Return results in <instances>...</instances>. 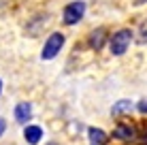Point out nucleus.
<instances>
[{"label": "nucleus", "mask_w": 147, "mask_h": 145, "mask_svg": "<svg viewBox=\"0 0 147 145\" xmlns=\"http://www.w3.org/2000/svg\"><path fill=\"white\" fill-rule=\"evenodd\" d=\"M134 38V32L130 28H119L117 32H113L109 36V51L113 53V56H124L126 51H128L130 43H132Z\"/></svg>", "instance_id": "obj_1"}, {"label": "nucleus", "mask_w": 147, "mask_h": 145, "mask_svg": "<svg viewBox=\"0 0 147 145\" xmlns=\"http://www.w3.org/2000/svg\"><path fill=\"white\" fill-rule=\"evenodd\" d=\"M64 43H66V38H64L62 32H51V34L47 36V41H45L43 49H40V60H45V62L53 60L60 51H62Z\"/></svg>", "instance_id": "obj_2"}, {"label": "nucleus", "mask_w": 147, "mask_h": 145, "mask_svg": "<svg viewBox=\"0 0 147 145\" xmlns=\"http://www.w3.org/2000/svg\"><path fill=\"white\" fill-rule=\"evenodd\" d=\"M83 15H85V2L83 0H73L62 11V24L64 26H75L83 19Z\"/></svg>", "instance_id": "obj_3"}, {"label": "nucleus", "mask_w": 147, "mask_h": 145, "mask_svg": "<svg viewBox=\"0 0 147 145\" xmlns=\"http://www.w3.org/2000/svg\"><path fill=\"white\" fill-rule=\"evenodd\" d=\"M139 137V130L132 122H119L117 126L113 128V139H117L121 143H130Z\"/></svg>", "instance_id": "obj_4"}, {"label": "nucleus", "mask_w": 147, "mask_h": 145, "mask_svg": "<svg viewBox=\"0 0 147 145\" xmlns=\"http://www.w3.org/2000/svg\"><path fill=\"white\" fill-rule=\"evenodd\" d=\"M107 43H109L107 28H96V30H92V32H90V36H88V45L94 49V51H100V49H102Z\"/></svg>", "instance_id": "obj_5"}, {"label": "nucleus", "mask_w": 147, "mask_h": 145, "mask_svg": "<svg viewBox=\"0 0 147 145\" xmlns=\"http://www.w3.org/2000/svg\"><path fill=\"white\" fill-rule=\"evenodd\" d=\"M13 117H15L17 124H24V126H26V124L30 122V117H32V105H30L28 100L17 103L15 109H13Z\"/></svg>", "instance_id": "obj_6"}, {"label": "nucleus", "mask_w": 147, "mask_h": 145, "mask_svg": "<svg viewBox=\"0 0 147 145\" xmlns=\"http://www.w3.org/2000/svg\"><path fill=\"white\" fill-rule=\"evenodd\" d=\"M24 139H26L28 145H38L40 139H43V128L36 126V124H26L24 126Z\"/></svg>", "instance_id": "obj_7"}, {"label": "nucleus", "mask_w": 147, "mask_h": 145, "mask_svg": "<svg viewBox=\"0 0 147 145\" xmlns=\"http://www.w3.org/2000/svg\"><path fill=\"white\" fill-rule=\"evenodd\" d=\"M132 100H130V98H121V100H117L113 105V107H111V115L113 117H121V115H128L130 111H132Z\"/></svg>", "instance_id": "obj_8"}, {"label": "nucleus", "mask_w": 147, "mask_h": 145, "mask_svg": "<svg viewBox=\"0 0 147 145\" xmlns=\"http://www.w3.org/2000/svg\"><path fill=\"white\" fill-rule=\"evenodd\" d=\"M90 145H107V132L102 128H88Z\"/></svg>", "instance_id": "obj_9"}, {"label": "nucleus", "mask_w": 147, "mask_h": 145, "mask_svg": "<svg viewBox=\"0 0 147 145\" xmlns=\"http://www.w3.org/2000/svg\"><path fill=\"white\" fill-rule=\"evenodd\" d=\"M136 43H139V45H147V19L139 26V36H136Z\"/></svg>", "instance_id": "obj_10"}, {"label": "nucleus", "mask_w": 147, "mask_h": 145, "mask_svg": "<svg viewBox=\"0 0 147 145\" xmlns=\"http://www.w3.org/2000/svg\"><path fill=\"white\" fill-rule=\"evenodd\" d=\"M136 111L141 113V115H147V98H141L139 105H136Z\"/></svg>", "instance_id": "obj_11"}, {"label": "nucleus", "mask_w": 147, "mask_h": 145, "mask_svg": "<svg viewBox=\"0 0 147 145\" xmlns=\"http://www.w3.org/2000/svg\"><path fill=\"white\" fill-rule=\"evenodd\" d=\"M7 132V119L4 117H0V139H2V134Z\"/></svg>", "instance_id": "obj_12"}, {"label": "nucleus", "mask_w": 147, "mask_h": 145, "mask_svg": "<svg viewBox=\"0 0 147 145\" xmlns=\"http://www.w3.org/2000/svg\"><path fill=\"white\" fill-rule=\"evenodd\" d=\"M143 139L147 141V126H145V130H143Z\"/></svg>", "instance_id": "obj_13"}, {"label": "nucleus", "mask_w": 147, "mask_h": 145, "mask_svg": "<svg viewBox=\"0 0 147 145\" xmlns=\"http://www.w3.org/2000/svg\"><path fill=\"white\" fill-rule=\"evenodd\" d=\"M0 94H2V79H0Z\"/></svg>", "instance_id": "obj_14"}, {"label": "nucleus", "mask_w": 147, "mask_h": 145, "mask_svg": "<svg viewBox=\"0 0 147 145\" xmlns=\"http://www.w3.org/2000/svg\"><path fill=\"white\" fill-rule=\"evenodd\" d=\"M47 145H58V143H47Z\"/></svg>", "instance_id": "obj_15"}]
</instances>
